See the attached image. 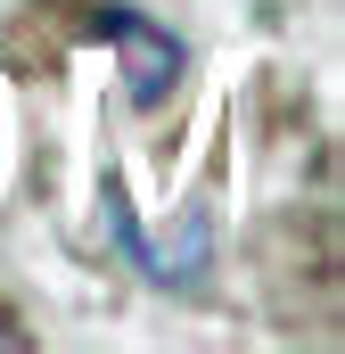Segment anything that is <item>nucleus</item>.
<instances>
[{
  "instance_id": "1",
  "label": "nucleus",
  "mask_w": 345,
  "mask_h": 354,
  "mask_svg": "<svg viewBox=\"0 0 345 354\" xmlns=\"http://www.w3.org/2000/svg\"><path fill=\"white\" fill-rule=\"evenodd\" d=\"M90 25L124 50V91H132V107H157V99L181 83V41H172L165 25H148L140 8H99Z\"/></svg>"
}]
</instances>
